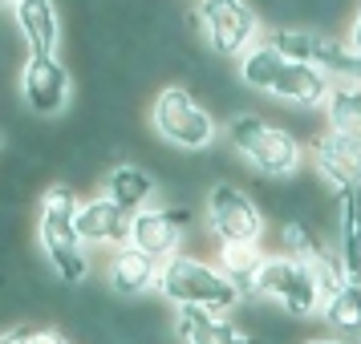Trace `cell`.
<instances>
[{"label":"cell","instance_id":"24","mask_svg":"<svg viewBox=\"0 0 361 344\" xmlns=\"http://www.w3.org/2000/svg\"><path fill=\"white\" fill-rule=\"evenodd\" d=\"M305 344H357V340H345V336H333V332H329V336H312V340H305Z\"/></svg>","mask_w":361,"mask_h":344},{"label":"cell","instance_id":"4","mask_svg":"<svg viewBox=\"0 0 361 344\" xmlns=\"http://www.w3.org/2000/svg\"><path fill=\"white\" fill-rule=\"evenodd\" d=\"M154 292L163 295L171 308L195 304V308H212V312H224V316H231L244 300V292L219 272V263L203 260V255H187V251L163 260Z\"/></svg>","mask_w":361,"mask_h":344},{"label":"cell","instance_id":"10","mask_svg":"<svg viewBox=\"0 0 361 344\" xmlns=\"http://www.w3.org/2000/svg\"><path fill=\"white\" fill-rule=\"evenodd\" d=\"M187 223H191V215L183 211V207H159V203H150V207L130 215V243L142 247L147 255H154V260L163 263L183 251Z\"/></svg>","mask_w":361,"mask_h":344},{"label":"cell","instance_id":"21","mask_svg":"<svg viewBox=\"0 0 361 344\" xmlns=\"http://www.w3.org/2000/svg\"><path fill=\"white\" fill-rule=\"evenodd\" d=\"M29 344H73V336H66L61 328H33Z\"/></svg>","mask_w":361,"mask_h":344},{"label":"cell","instance_id":"7","mask_svg":"<svg viewBox=\"0 0 361 344\" xmlns=\"http://www.w3.org/2000/svg\"><path fill=\"white\" fill-rule=\"evenodd\" d=\"M203 215L215 243H264L268 215L235 179H215L203 195Z\"/></svg>","mask_w":361,"mask_h":344},{"label":"cell","instance_id":"8","mask_svg":"<svg viewBox=\"0 0 361 344\" xmlns=\"http://www.w3.org/2000/svg\"><path fill=\"white\" fill-rule=\"evenodd\" d=\"M195 20L212 57L219 61H240L264 37L260 13L252 8V0H199Z\"/></svg>","mask_w":361,"mask_h":344},{"label":"cell","instance_id":"16","mask_svg":"<svg viewBox=\"0 0 361 344\" xmlns=\"http://www.w3.org/2000/svg\"><path fill=\"white\" fill-rule=\"evenodd\" d=\"M106 195L114 198V203H122V207L134 215V211H142V207H150V203L159 198V179L138 163H114L106 170Z\"/></svg>","mask_w":361,"mask_h":344},{"label":"cell","instance_id":"11","mask_svg":"<svg viewBox=\"0 0 361 344\" xmlns=\"http://www.w3.org/2000/svg\"><path fill=\"white\" fill-rule=\"evenodd\" d=\"M309 158H312V170H317V179L325 182L329 195H337L345 186H357L361 182V142L349 138V134L321 130L312 138Z\"/></svg>","mask_w":361,"mask_h":344},{"label":"cell","instance_id":"12","mask_svg":"<svg viewBox=\"0 0 361 344\" xmlns=\"http://www.w3.org/2000/svg\"><path fill=\"white\" fill-rule=\"evenodd\" d=\"M171 336L179 344H264L252 328L224 320V312L179 304L171 316Z\"/></svg>","mask_w":361,"mask_h":344},{"label":"cell","instance_id":"1","mask_svg":"<svg viewBox=\"0 0 361 344\" xmlns=\"http://www.w3.org/2000/svg\"><path fill=\"white\" fill-rule=\"evenodd\" d=\"M235 73H240L244 89L276 98L284 106H296V110H321L329 98V85H333V77L325 69L309 65V61H296V57H284L264 37L235 61Z\"/></svg>","mask_w":361,"mask_h":344},{"label":"cell","instance_id":"18","mask_svg":"<svg viewBox=\"0 0 361 344\" xmlns=\"http://www.w3.org/2000/svg\"><path fill=\"white\" fill-rule=\"evenodd\" d=\"M321 320L329 324L333 336L361 340V276H345L341 292L329 304H321Z\"/></svg>","mask_w":361,"mask_h":344},{"label":"cell","instance_id":"26","mask_svg":"<svg viewBox=\"0 0 361 344\" xmlns=\"http://www.w3.org/2000/svg\"><path fill=\"white\" fill-rule=\"evenodd\" d=\"M0 146H4V130H0Z\"/></svg>","mask_w":361,"mask_h":344},{"label":"cell","instance_id":"13","mask_svg":"<svg viewBox=\"0 0 361 344\" xmlns=\"http://www.w3.org/2000/svg\"><path fill=\"white\" fill-rule=\"evenodd\" d=\"M73 223H78V235H82L85 247H122L130 243V211L114 203V198L106 195H94V198H78V215H73Z\"/></svg>","mask_w":361,"mask_h":344},{"label":"cell","instance_id":"19","mask_svg":"<svg viewBox=\"0 0 361 344\" xmlns=\"http://www.w3.org/2000/svg\"><path fill=\"white\" fill-rule=\"evenodd\" d=\"M321 114H325V130L349 134L361 142V82H333Z\"/></svg>","mask_w":361,"mask_h":344},{"label":"cell","instance_id":"5","mask_svg":"<svg viewBox=\"0 0 361 344\" xmlns=\"http://www.w3.org/2000/svg\"><path fill=\"white\" fill-rule=\"evenodd\" d=\"M244 295H256L260 304H276L280 312L293 316L296 324L321 316V292H317V279H312L309 263L300 255H288V251H264V260Z\"/></svg>","mask_w":361,"mask_h":344},{"label":"cell","instance_id":"17","mask_svg":"<svg viewBox=\"0 0 361 344\" xmlns=\"http://www.w3.org/2000/svg\"><path fill=\"white\" fill-rule=\"evenodd\" d=\"M337 260L345 276H361V182L337 191Z\"/></svg>","mask_w":361,"mask_h":344},{"label":"cell","instance_id":"25","mask_svg":"<svg viewBox=\"0 0 361 344\" xmlns=\"http://www.w3.org/2000/svg\"><path fill=\"white\" fill-rule=\"evenodd\" d=\"M0 8H13V0H0Z\"/></svg>","mask_w":361,"mask_h":344},{"label":"cell","instance_id":"23","mask_svg":"<svg viewBox=\"0 0 361 344\" xmlns=\"http://www.w3.org/2000/svg\"><path fill=\"white\" fill-rule=\"evenodd\" d=\"M29 332H33V328L13 324V328H4V332H0V344H29Z\"/></svg>","mask_w":361,"mask_h":344},{"label":"cell","instance_id":"3","mask_svg":"<svg viewBox=\"0 0 361 344\" xmlns=\"http://www.w3.org/2000/svg\"><path fill=\"white\" fill-rule=\"evenodd\" d=\"M219 130L228 138V146L256 170V179H296L305 158H309V146L293 130H284V126L268 122L264 114H252V110L228 114V122Z\"/></svg>","mask_w":361,"mask_h":344},{"label":"cell","instance_id":"6","mask_svg":"<svg viewBox=\"0 0 361 344\" xmlns=\"http://www.w3.org/2000/svg\"><path fill=\"white\" fill-rule=\"evenodd\" d=\"M150 126L166 146L199 154L219 138V122L187 85H163L150 101Z\"/></svg>","mask_w":361,"mask_h":344},{"label":"cell","instance_id":"2","mask_svg":"<svg viewBox=\"0 0 361 344\" xmlns=\"http://www.w3.org/2000/svg\"><path fill=\"white\" fill-rule=\"evenodd\" d=\"M73 215H78L73 182H49L37 198V247L53 267V276L69 288L90 279V247L82 243Z\"/></svg>","mask_w":361,"mask_h":344},{"label":"cell","instance_id":"22","mask_svg":"<svg viewBox=\"0 0 361 344\" xmlns=\"http://www.w3.org/2000/svg\"><path fill=\"white\" fill-rule=\"evenodd\" d=\"M345 41L361 53V0L353 4V13H349V33H345Z\"/></svg>","mask_w":361,"mask_h":344},{"label":"cell","instance_id":"9","mask_svg":"<svg viewBox=\"0 0 361 344\" xmlns=\"http://www.w3.org/2000/svg\"><path fill=\"white\" fill-rule=\"evenodd\" d=\"M20 101L37 117H57L73 101V73L57 53H29L20 65Z\"/></svg>","mask_w":361,"mask_h":344},{"label":"cell","instance_id":"14","mask_svg":"<svg viewBox=\"0 0 361 344\" xmlns=\"http://www.w3.org/2000/svg\"><path fill=\"white\" fill-rule=\"evenodd\" d=\"M159 267L163 263L147 255L142 247L122 243L110 251V263H106V288L118 295V300H134V295H150L159 288Z\"/></svg>","mask_w":361,"mask_h":344},{"label":"cell","instance_id":"20","mask_svg":"<svg viewBox=\"0 0 361 344\" xmlns=\"http://www.w3.org/2000/svg\"><path fill=\"white\" fill-rule=\"evenodd\" d=\"M260 260H264V243H215V263H219V272H224L240 292H247V284L256 276Z\"/></svg>","mask_w":361,"mask_h":344},{"label":"cell","instance_id":"15","mask_svg":"<svg viewBox=\"0 0 361 344\" xmlns=\"http://www.w3.org/2000/svg\"><path fill=\"white\" fill-rule=\"evenodd\" d=\"M17 33L29 53H57L61 49V13L57 0H13Z\"/></svg>","mask_w":361,"mask_h":344}]
</instances>
